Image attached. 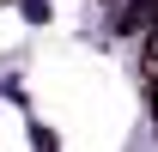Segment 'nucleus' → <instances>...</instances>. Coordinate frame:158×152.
Returning a JSON list of instances; mask_svg holds the SVG:
<instances>
[{
  "label": "nucleus",
  "instance_id": "nucleus-1",
  "mask_svg": "<svg viewBox=\"0 0 158 152\" xmlns=\"http://www.w3.org/2000/svg\"><path fill=\"white\" fill-rule=\"evenodd\" d=\"M140 73H146V85H158V37L146 43V55H140Z\"/></svg>",
  "mask_w": 158,
  "mask_h": 152
}]
</instances>
